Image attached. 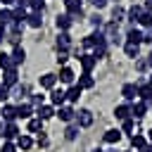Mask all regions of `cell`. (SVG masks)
<instances>
[{"label": "cell", "mask_w": 152, "mask_h": 152, "mask_svg": "<svg viewBox=\"0 0 152 152\" xmlns=\"http://www.w3.org/2000/svg\"><path fill=\"white\" fill-rule=\"evenodd\" d=\"M102 33H104V38H107L109 45H119V43H121V38H119V24H116V21H109V24L102 28Z\"/></svg>", "instance_id": "obj_1"}, {"label": "cell", "mask_w": 152, "mask_h": 152, "mask_svg": "<svg viewBox=\"0 0 152 152\" xmlns=\"http://www.w3.org/2000/svg\"><path fill=\"white\" fill-rule=\"evenodd\" d=\"M74 121H76L78 128H88V126L93 124V112H90V109H78L76 116H74Z\"/></svg>", "instance_id": "obj_2"}, {"label": "cell", "mask_w": 152, "mask_h": 152, "mask_svg": "<svg viewBox=\"0 0 152 152\" xmlns=\"http://www.w3.org/2000/svg\"><path fill=\"white\" fill-rule=\"evenodd\" d=\"M114 116L119 121H126V119H133V109H131V102H121L114 107Z\"/></svg>", "instance_id": "obj_3"}, {"label": "cell", "mask_w": 152, "mask_h": 152, "mask_svg": "<svg viewBox=\"0 0 152 152\" xmlns=\"http://www.w3.org/2000/svg\"><path fill=\"white\" fill-rule=\"evenodd\" d=\"M57 81H59V83H64V86H74V81H76L74 69H71V66H62V69H59V74H57Z\"/></svg>", "instance_id": "obj_4"}, {"label": "cell", "mask_w": 152, "mask_h": 152, "mask_svg": "<svg viewBox=\"0 0 152 152\" xmlns=\"http://www.w3.org/2000/svg\"><path fill=\"white\" fill-rule=\"evenodd\" d=\"M55 116H59L62 121L71 124V121H74V116H76V112H74V107H69V104H62V107H55Z\"/></svg>", "instance_id": "obj_5"}, {"label": "cell", "mask_w": 152, "mask_h": 152, "mask_svg": "<svg viewBox=\"0 0 152 152\" xmlns=\"http://www.w3.org/2000/svg\"><path fill=\"white\" fill-rule=\"evenodd\" d=\"M19 135V128H17V121H5V128H2V133H0V138L2 140H14Z\"/></svg>", "instance_id": "obj_6"}, {"label": "cell", "mask_w": 152, "mask_h": 152, "mask_svg": "<svg viewBox=\"0 0 152 152\" xmlns=\"http://www.w3.org/2000/svg\"><path fill=\"white\" fill-rule=\"evenodd\" d=\"M62 2L66 7V14H71V17H81L83 14V2L81 0H62Z\"/></svg>", "instance_id": "obj_7"}, {"label": "cell", "mask_w": 152, "mask_h": 152, "mask_svg": "<svg viewBox=\"0 0 152 152\" xmlns=\"http://www.w3.org/2000/svg\"><path fill=\"white\" fill-rule=\"evenodd\" d=\"M10 57H12V64L19 69V66L24 64V59H26V50H24L21 45H14V48H12V52H10Z\"/></svg>", "instance_id": "obj_8"}, {"label": "cell", "mask_w": 152, "mask_h": 152, "mask_svg": "<svg viewBox=\"0 0 152 152\" xmlns=\"http://www.w3.org/2000/svg\"><path fill=\"white\" fill-rule=\"evenodd\" d=\"M76 59L81 62V66H83V71H93V69H95V64H97V59L93 57V52H83V55H78Z\"/></svg>", "instance_id": "obj_9"}, {"label": "cell", "mask_w": 152, "mask_h": 152, "mask_svg": "<svg viewBox=\"0 0 152 152\" xmlns=\"http://www.w3.org/2000/svg\"><path fill=\"white\" fill-rule=\"evenodd\" d=\"M48 97H50V104H52V107H62V104L66 102V97H64V90H62V88H57V86L50 90V95H48Z\"/></svg>", "instance_id": "obj_10"}, {"label": "cell", "mask_w": 152, "mask_h": 152, "mask_svg": "<svg viewBox=\"0 0 152 152\" xmlns=\"http://www.w3.org/2000/svg\"><path fill=\"white\" fill-rule=\"evenodd\" d=\"M71 48V36H69V31H59V36H57V52H66Z\"/></svg>", "instance_id": "obj_11"}, {"label": "cell", "mask_w": 152, "mask_h": 152, "mask_svg": "<svg viewBox=\"0 0 152 152\" xmlns=\"http://www.w3.org/2000/svg\"><path fill=\"white\" fill-rule=\"evenodd\" d=\"M17 83H19V71H17V69L2 71V86H7V88H14Z\"/></svg>", "instance_id": "obj_12"}, {"label": "cell", "mask_w": 152, "mask_h": 152, "mask_svg": "<svg viewBox=\"0 0 152 152\" xmlns=\"http://www.w3.org/2000/svg\"><path fill=\"white\" fill-rule=\"evenodd\" d=\"M121 95H124L126 102H133V100L138 97V86H135V83H124V86H121Z\"/></svg>", "instance_id": "obj_13"}, {"label": "cell", "mask_w": 152, "mask_h": 152, "mask_svg": "<svg viewBox=\"0 0 152 152\" xmlns=\"http://www.w3.org/2000/svg\"><path fill=\"white\" fill-rule=\"evenodd\" d=\"M24 24L31 26V28H40V26H43V12H28Z\"/></svg>", "instance_id": "obj_14"}, {"label": "cell", "mask_w": 152, "mask_h": 152, "mask_svg": "<svg viewBox=\"0 0 152 152\" xmlns=\"http://www.w3.org/2000/svg\"><path fill=\"white\" fill-rule=\"evenodd\" d=\"M55 24H57V28H59V31H69V28H71V24H74V17H71V14H66V12H64V14H57Z\"/></svg>", "instance_id": "obj_15"}, {"label": "cell", "mask_w": 152, "mask_h": 152, "mask_svg": "<svg viewBox=\"0 0 152 152\" xmlns=\"http://www.w3.org/2000/svg\"><path fill=\"white\" fill-rule=\"evenodd\" d=\"M38 83H40V88L52 90L57 86V74H43V76H38Z\"/></svg>", "instance_id": "obj_16"}, {"label": "cell", "mask_w": 152, "mask_h": 152, "mask_svg": "<svg viewBox=\"0 0 152 152\" xmlns=\"http://www.w3.org/2000/svg\"><path fill=\"white\" fill-rule=\"evenodd\" d=\"M131 109H133V119H142V116H147L150 104H147L145 100H138L135 104H131Z\"/></svg>", "instance_id": "obj_17"}, {"label": "cell", "mask_w": 152, "mask_h": 152, "mask_svg": "<svg viewBox=\"0 0 152 152\" xmlns=\"http://www.w3.org/2000/svg\"><path fill=\"white\" fill-rule=\"evenodd\" d=\"M26 14H28L26 7L14 5V7H12V24H24V21H26Z\"/></svg>", "instance_id": "obj_18"}, {"label": "cell", "mask_w": 152, "mask_h": 152, "mask_svg": "<svg viewBox=\"0 0 152 152\" xmlns=\"http://www.w3.org/2000/svg\"><path fill=\"white\" fill-rule=\"evenodd\" d=\"M0 114H2V121H17V104H10V102H5Z\"/></svg>", "instance_id": "obj_19"}, {"label": "cell", "mask_w": 152, "mask_h": 152, "mask_svg": "<svg viewBox=\"0 0 152 152\" xmlns=\"http://www.w3.org/2000/svg\"><path fill=\"white\" fill-rule=\"evenodd\" d=\"M33 112H36V109H33L28 102H19V104H17V119H31Z\"/></svg>", "instance_id": "obj_20"}, {"label": "cell", "mask_w": 152, "mask_h": 152, "mask_svg": "<svg viewBox=\"0 0 152 152\" xmlns=\"http://www.w3.org/2000/svg\"><path fill=\"white\" fill-rule=\"evenodd\" d=\"M33 114L45 121V119H52V116H55V107H52V104H40V107H36Z\"/></svg>", "instance_id": "obj_21"}, {"label": "cell", "mask_w": 152, "mask_h": 152, "mask_svg": "<svg viewBox=\"0 0 152 152\" xmlns=\"http://www.w3.org/2000/svg\"><path fill=\"white\" fill-rule=\"evenodd\" d=\"M14 145H17V150H31L33 147V138L26 135V133H21V135L14 138Z\"/></svg>", "instance_id": "obj_22"}, {"label": "cell", "mask_w": 152, "mask_h": 152, "mask_svg": "<svg viewBox=\"0 0 152 152\" xmlns=\"http://www.w3.org/2000/svg\"><path fill=\"white\" fill-rule=\"evenodd\" d=\"M81 90H88V88H93L95 86V78L90 76V71H83L81 76H78V83H76Z\"/></svg>", "instance_id": "obj_23"}, {"label": "cell", "mask_w": 152, "mask_h": 152, "mask_svg": "<svg viewBox=\"0 0 152 152\" xmlns=\"http://www.w3.org/2000/svg\"><path fill=\"white\" fill-rule=\"evenodd\" d=\"M135 86H138V97L147 102V100H150V95H152V86H150L147 81H138Z\"/></svg>", "instance_id": "obj_24"}, {"label": "cell", "mask_w": 152, "mask_h": 152, "mask_svg": "<svg viewBox=\"0 0 152 152\" xmlns=\"http://www.w3.org/2000/svg\"><path fill=\"white\" fill-rule=\"evenodd\" d=\"M126 43H142V28H138V26H133V28H128V33H126Z\"/></svg>", "instance_id": "obj_25"}, {"label": "cell", "mask_w": 152, "mask_h": 152, "mask_svg": "<svg viewBox=\"0 0 152 152\" xmlns=\"http://www.w3.org/2000/svg\"><path fill=\"white\" fill-rule=\"evenodd\" d=\"M81 93H83V90H81V88H78V86L74 83V86H69V88L64 90V97H66V102H78Z\"/></svg>", "instance_id": "obj_26"}, {"label": "cell", "mask_w": 152, "mask_h": 152, "mask_svg": "<svg viewBox=\"0 0 152 152\" xmlns=\"http://www.w3.org/2000/svg\"><path fill=\"white\" fill-rule=\"evenodd\" d=\"M102 140H104V142H109V145H114V142H119V140H121V131H119V128H109V131H104Z\"/></svg>", "instance_id": "obj_27"}, {"label": "cell", "mask_w": 152, "mask_h": 152, "mask_svg": "<svg viewBox=\"0 0 152 152\" xmlns=\"http://www.w3.org/2000/svg\"><path fill=\"white\" fill-rule=\"evenodd\" d=\"M140 14H142V7H140V5H133V7L126 10V19H128L131 24H135V21L140 19Z\"/></svg>", "instance_id": "obj_28"}, {"label": "cell", "mask_w": 152, "mask_h": 152, "mask_svg": "<svg viewBox=\"0 0 152 152\" xmlns=\"http://www.w3.org/2000/svg\"><path fill=\"white\" fill-rule=\"evenodd\" d=\"M26 128H28V133H43V131H40V128H43V119H38V116H31Z\"/></svg>", "instance_id": "obj_29"}, {"label": "cell", "mask_w": 152, "mask_h": 152, "mask_svg": "<svg viewBox=\"0 0 152 152\" xmlns=\"http://www.w3.org/2000/svg\"><path fill=\"white\" fill-rule=\"evenodd\" d=\"M0 69H2V71L17 69V66L12 64V57H10V52H0Z\"/></svg>", "instance_id": "obj_30"}, {"label": "cell", "mask_w": 152, "mask_h": 152, "mask_svg": "<svg viewBox=\"0 0 152 152\" xmlns=\"http://www.w3.org/2000/svg\"><path fill=\"white\" fill-rule=\"evenodd\" d=\"M124 52H126V57H138V52H140V45L138 43H124Z\"/></svg>", "instance_id": "obj_31"}, {"label": "cell", "mask_w": 152, "mask_h": 152, "mask_svg": "<svg viewBox=\"0 0 152 152\" xmlns=\"http://www.w3.org/2000/svg\"><path fill=\"white\" fill-rule=\"evenodd\" d=\"M135 24L142 26V28H152V12H145V10H142V14H140V19H138Z\"/></svg>", "instance_id": "obj_32"}, {"label": "cell", "mask_w": 152, "mask_h": 152, "mask_svg": "<svg viewBox=\"0 0 152 152\" xmlns=\"http://www.w3.org/2000/svg\"><path fill=\"white\" fill-rule=\"evenodd\" d=\"M131 145H133L135 150H142V147L147 145V138L140 135V133H135V135H131Z\"/></svg>", "instance_id": "obj_33"}, {"label": "cell", "mask_w": 152, "mask_h": 152, "mask_svg": "<svg viewBox=\"0 0 152 152\" xmlns=\"http://www.w3.org/2000/svg\"><path fill=\"white\" fill-rule=\"evenodd\" d=\"M0 24L2 26H10L12 24V7H2L0 10Z\"/></svg>", "instance_id": "obj_34"}, {"label": "cell", "mask_w": 152, "mask_h": 152, "mask_svg": "<svg viewBox=\"0 0 152 152\" xmlns=\"http://www.w3.org/2000/svg\"><path fill=\"white\" fill-rule=\"evenodd\" d=\"M124 17H126V10H124V7H119V5H116V7H112V21H116V24H119Z\"/></svg>", "instance_id": "obj_35"}, {"label": "cell", "mask_w": 152, "mask_h": 152, "mask_svg": "<svg viewBox=\"0 0 152 152\" xmlns=\"http://www.w3.org/2000/svg\"><path fill=\"white\" fill-rule=\"evenodd\" d=\"M28 104L36 109V107H40V104H45V95H40V93H36V95H31L28 97Z\"/></svg>", "instance_id": "obj_36"}, {"label": "cell", "mask_w": 152, "mask_h": 152, "mask_svg": "<svg viewBox=\"0 0 152 152\" xmlns=\"http://www.w3.org/2000/svg\"><path fill=\"white\" fill-rule=\"evenodd\" d=\"M76 135H78V126H76V124H69L66 131H64V138H66V140H76Z\"/></svg>", "instance_id": "obj_37"}, {"label": "cell", "mask_w": 152, "mask_h": 152, "mask_svg": "<svg viewBox=\"0 0 152 152\" xmlns=\"http://www.w3.org/2000/svg\"><path fill=\"white\" fill-rule=\"evenodd\" d=\"M45 10V0H28V12H43Z\"/></svg>", "instance_id": "obj_38"}, {"label": "cell", "mask_w": 152, "mask_h": 152, "mask_svg": "<svg viewBox=\"0 0 152 152\" xmlns=\"http://www.w3.org/2000/svg\"><path fill=\"white\" fill-rule=\"evenodd\" d=\"M10 97H12V90H10L7 86H2V83H0V102L5 104V102H7Z\"/></svg>", "instance_id": "obj_39"}, {"label": "cell", "mask_w": 152, "mask_h": 152, "mask_svg": "<svg viewBox=\"0 0 152 152\" xmlns=\"http://www.w3.org/2000/svg\"><path fill=\"white\" fill-rule=\"evenodd\" d=\"M0 152H17L14 140H5V142H2V147H0Z\"/></svg>", "instance_id": "obj_40"}, {"label": "cell", "mask_w": 152, "mask_h": 152, "mask_svg": "<svg viewBox=\"0 0 152 152\" xmlns=\"http://www.w3.org/2000/svg\"><path fill=\"white\" fill-rule=\"evenodd\" d=\"M133 128H135V119H126L124 121V133H133Z\"/></svg>", "instance_id": "obj_41"}, {"label": "cell", "mask_w": 152, "mask_h": 152, "mask_svg": "<svg viewBox=\"0 0 152 152\" xmlns=\"http://www.w3.org/2000/svg\"><path fill=\"white\" fill-rule=\"evenodd\" d=\"M88 21H90V24H93L95 28H102V17H100V14H93V17L88 19Z\"/></svg>", "instance_id": "obj_42"}, {"label": "cell", "mask_w": 152, "mask_h": 152, "mask_svg": "<svg viewBox=\"0 0 152 152\" xmlns=\"http://www.w3.org/2000/svg\"><path fill=\"white\" fill-rule=\"evenodd\" d=\"M66 62H69V52H57V64L66 66Z\"/></svg>", "instance_id": "obj_43"}, {"label": "cell", "mask_w": 152, "mask_h": 152, "mask_svg": "<svg viewBox=\"0 0 152 152\" xmlns=\"http://www.w3.org/2000/svg\"><path fill=\"white\" fill-rule=\"evenodd\" d=\"M90 5L95 10H102V7H107V0H90Z\"/></svg>", "instance_id": "obj_44"}, {"label": "cell", "mask_w": 152, "mask_h": 152, "mask_svg": "<svg viewBox=\"0 0 152 152\" xmlns=\"http://www.w3.org/2000/svg\"><path fill=\"white\" fill-rule=\"evenodd\" d=\"M5 38H7V26H2V24H0V45H2V40H5Z\"/></svg>", "instance_id": "obj_45"}, {"label": "cell", "mask_w": 152, "mask_h": 152, "mask_svg": "<svg viewBox=\"0 0 152 152\" xmlns=\"http://www.w3.org/2000/svg\"><path fill=\"white\" fill-rule=\"evenodd\" d=\"M38 145L45 147V145H48V138H45V135H38Z\"/></svg>", "instance_id": "obj_46"}, {"label": "cell", "mask_w": 152, "mask_h": 152, "mask_svg": "<svg viewBox=\"0 0 152 152\" xmlns=\"http://www.w3.org/2000/svg\"><path fill=\"white\" fill-rule=\"evenodd\" d=\"M2 7H14V0H0Z\"/></svg>", "instance_id": "obj_47"}, {"label": "cell", "mask_w": 152, "mask_h": 152, "mask_svg": "<svg viewBox=\"0 0 152 152\" xmlns=\"http://www.w3.org/2000/svg\"><path fill=\"white\" fill-rule=\"evenodd\" d=\"M14 5H19V7H28V0H14Z\"/></svg>", "instance_id": "obj_48"}, {"label": "cell", "mask_w": 152, "mask_h": 152, "mask_svg": "<svg viewBox=\"0 0 152 152\" xmlns=\"http://www.w3.org/2000/svg\"><path fill=\"white\" fill-rule=\"evenodd\" d=\"M145 12H152V0H145V7H142Z\"/></svg>", "instance_id": "obj_49"}, {"label": "cell", "mask_w": 152, "mask_h": 152, "mask_svg": "<svg viewBox=\"0 0 152 152\" xmlns=\"http://www.w3.org/2000/svg\"><path fill=\"white\" fill-rule=\"evenodd\" d=\"M147 142H150V145H152V128H150V131H147Z\"/></svg>", "instance_id": "obj_50"}, {"label": "cell", "mask_w": 152, "mask_h": 152, "mask_svg": "<svg viewBox=\"0 0 152 152\" xmlns=\"http://www.w3.org/2000/svg\"><path fill=\"white\" fill-rule=\"evenodd\" d=\"M147 64H150V66H152V52H150V55H147Z\"/></svg>", "instance_id": "obj_51"}, {"label": "cell", "mask_w": 152, "mask_h": 152, "mask_svg": "<svg viewBox=\"0 0 152 152\" xmlns=\"http://www.w3.org/2000/svg\"><path fill=\"white\" fill-rule=\"evenodd\" d=\"M147 104H150V107H152V95H150V100H147Z\"/></svg>", "instance_id": "obj_52"}, {"label": "cell", "mask_w": 152, "mask_h": 152, "mask_svg": "<svg viewBox=\"0 0 152 152\" xmlns=\"http://www.w3.org/2000/svg\"><path fill=\"white\" fill-rule=\"evenodd\" d=\"M147 83H150V86H152V74H150V78H147Z\"/></svg>", "instance_id": "obj_53"}, {"label": "cell", "mask_w": 152, "mask_h": 152, "mask_svg": "<svg viewBox=\"0 0 152 152\" xmlns=\"http://www.w3.org/2000/svg\"><path fill=\"white\" fill-rule=\"evenodd\" d=\"M93 152H104V150H100V147H97V150H93Z\"/></svg>", "instance_id": "obj_54"}, {"label": "cell", "mask_w": 152, "mask_h": 152, "mask_svg": "<svg viewBox=\"0 0 152 152\" xmlns=\"http://www.w3.org/2000/svg\"><path fill=\"white\" fill-rule=\"evenodd\" d=\"M135 152H142V150H135Z\"/></svg>", "instance_id": "obj_55"}, {"label": "cell", "mask_w": 152, "mask_h": 152, "mask_svg": "<svg viewBox=\"0 0 152 152\" xmlns=\"http://www.w3.org/2000/svg\"><path fill=\"white\" fill-rule=\"evenodd\" d=\"M150 114H152V112H150Z\"/></svg>", "instance_id": "obj_56"}]
</instances>
